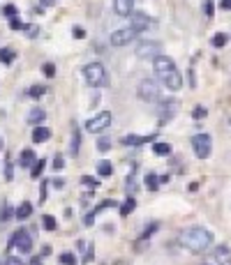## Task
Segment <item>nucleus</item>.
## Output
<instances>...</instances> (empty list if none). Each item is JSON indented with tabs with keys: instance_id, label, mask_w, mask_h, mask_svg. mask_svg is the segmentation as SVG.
<instances>
[{
	"instance_id": "nucleus-1",
	"label": "nucleus",
	"mask_w": 231,
	"mask_h": 265,
	"mask_svg": "<svg viewBox=\"0 0 231 265\" xmlns=\"http://www.w3.org/2000/svg\"><path fill=\"white\" fill-rule=\"evenodd\" d=\"M153 70H155V76L162 81V86H167V90L178 92V90L183 88V74L178 71L176 62L171 60L169 55L157 53V55L153 58Z\"/></svg>"
},
{
	"instance_id": "nucleus-2",
	"label": "nucleus",
	"mask_w": 231,
	"mask_h": 265,
	"mask_svg": "<svg viewBox=\"0 0 231 265\" xmlns=\"http://www.w3.org/2000/svg\"><path fill=\"white\" fill-rule=\"evenodd\" d=\"M180 245L185 249H190L192 254H204L213 245V233L208 229H204V226H192V229L183 230Z\"/></svg>"
},
{
	"instance_id": "nucleus-3",
	"label": "nucleus",
	"mask_w": 231,
	"mask_h": 265,
	"mask_svg": "<svg viewBox=\"0 0 231 265\" xmlns=\"http://www.w3.org/2000/svg\"><path fill=\"white\" fill-rule=\"evenodd\" d=\"M81 74H83L86 83L93 86V88H102V86L107 83V70H104L102 62H88V65L81 70Z\"/></svg>"
},
{
	"instance_id": "nucleus-4",
	"label": "nucleus",
	"mask_w": 231,
	"mask_h": 265,
	"mask_svg": "<svg viewBox=\"0 0 231 265\" xmlns=\"http://www.w3.org/2000/svg\"><path fill=\"white\" fill-rule=\"evenodd\" d=\"M111 123H114V115L109 113V111H99L97 115H93L88 123L83 124V129L88 134H102Z\"/></svg>"
},
{
	"instance_id": "nucleus-5",
	"label": "nucleus",
	"mask_w": 231,
	"mask_h": 265,
	"mask_svg": "<svg viewBox=\"0 0 231 265\" xmlns=\"http://www.w3.org/2000/svg\"><path fill=\"white\" fill-rule=\"evenodd\" d=\"M192 148H194V155L199 159H208L211 152H213V139H211V134H194L192 136Z\"/></svg>"
},
{
	"instance_id": "nucleus-6",
	"label": "nucleus",
	"mask_w": 231,
	"mask_h": 265,
	"mask_svg": "<svg viewBox=\"0 0 231 265\" xmlns=\"http://www.w3.org/2000/svg\"><path fill=\"white\" fill-rule=\"evenodd\" d=\"M136 37H139V33H136L132 26L120 28V30L111 33V46H127L130 42H134Z\"/></svg>"
},
{
	"instance_id": "nucleus-7",
	"label": "nucleus",
	"mask_w": 231,
	"mask_h": 265,
	"mask_svg": "<svg viewBox=\"0 0 231 265\" xmlns=\"http://www.w3.org/2000/svg\"><path fill=\"white\" fill-rule=\"evenodd\" d=\"M12 247H17V251L21 254H30L33 251V240H30V233L26 229H19L12 238Z\"/></svg>"
},
{
	"instance_id": "nucleus-8",
	"label": "nucleus",
	"mask_w": 231,
	"mask_h": 265,
	"mask_svg": "<svg viewBox=\"0 0 231 265\" xmlns=\"http://www.w3.org/2000/svg\"><path fill=\"white\" fill-rule=\"evenodd\" d=\"M139 97L143 102H155V99L160 97V88L155 86V81H141V86H139Z\"/></svg>"
},
{
	"instance_id": "nucleus-9",
	"label": "nucleus",
	"mask_w": 231,
	"mask_h": 265,
	"mask_svg": "<svg viewBox=\"0 0 231 265\" xmlns=\"http://www.w3.org/2000/svg\"><path fill=\"white\" fill-rule=\"evenodd\" d=\"M176 111H178V102H176V99H167V102H160V106H157V113H160L162 124L167 123V120H171V118L176 115Z\"/></svg>"
},
{
	"instance_id": "nucleus-10",
	"label": "nucleus",
	"mask_w": 231,
	"mask_h": 265,
	"mask_svg": "<svg viewBox=\"0 0 231 265\" xmlns=\"http://www.w3.org/2000/svg\"><path fill=\"white\" fill-rule=\"evenodd\" d=\"M160 53V44L157 42H141L136 46V55L139 58H155Z\"/></svg>"
},
{
	"instance_id": "nucleus-11",
	"label": "nucleus",
	"mask_w": 231,
	"mask_h": 265,
	"mask_svg": "<svg viewBox=\"0 0 231 265\" xmlns=\"http://www.w3.org/2000/svg\"><path fill=\"white\" fill-rule=\"evenodd\" d=\"M130 17H132V23H130V26H132L136 33H143V30H148V23H151V18L146 17L143 12H132Z\"/></svg>"
},
{
	"instance_id": "nucleus-12",
	"label": "nucleus",
	"mask_w": 231,
	"mask_h": 265,
	"mask_svg": "<svg viewBox=\"0 0 231 265\" xmlns=\"http://www.w3.org/2000/svg\"><path fill=\"white\" fill-rule=\"evenodd\" d=\"M114 9L118 17H130L134 12V0H114Z\"/></svg>"
},
{
	"instance_id": "nucleus-13",
	"label": "nucleus",
	"mask_w": 231,
	"mask_h": 265,
	"mask_svg": "<svg viewBox=\"0 0 231 265\" xmlns=\"http://www.w3.org/2000/svg\"><path fill=\"white\" fill-rule=\"evenodd\" d=\"M155 139H157V134H148V136H134V134H130V136H123L120 143L123 145H143L146 141H155Z\"/></svg>"
},
{
	"instance_id": "nucleus-14",
	"label": "nucleus",
	"mask_w": 231,
	"mask_h": 265,
	"mask_svg": "<svg viewBox=\"0 0 231 265\" xmlns=\"http://www.w3.org/2000/svg\"><path fill=\"white\" fill-rule=\"evenodd\" d=\"M49 139H51V129L49 127H42V124L33 127V141L35 143H46Z\"/></svg>"
},
{
	"instance_id": "nucleus-15",
	"label": "nucleus",
	"mask_w": 231,
	"mask_h": 265,
	"mask_svg": "<svg viewBox=\"0 0 231 265\" xmlns=\"http://www.w3.org/2000/svg\"><path fill=\"white\" fill-rule=\"evenodd\" d=\"M44 118H46V113H44V108H39V106H35V108H30V113H28V123L33 124H39V123H44Z\"/></svg>"
},
{
	"instance_id": "nucleus-16",
	"label": "nucleus",
	"mask_w": 231,
	"mask_h": 265,
	"mask_svg": "<svg viewBox=\"0 0 231 265\" xmlns=\"http://www.w3.org/2000/svg\"><path fill=\"white\" fill-rule=\"evenodd\" d=\"M30 214H33V203H28V201H23V203H21L17 210H14V217H17V219H21V221H26Z\"/></svg>"
},
{
	"instance_id": "nucleus-17",
	"label": "nucleus",
	"mask_w": 231,
	"mask_h": 265,
	"mask_svg": "<svg viewBox=\"0 0 231 265\" xmlns=\"http://www.w3.org/2000/svg\"><path fill=\"white\" fill-rule=\"evenodd\" d=\"M35 159L37 157H35V152H33V150H23L21 155H19V166H21V168H30Z\"/></svg>"
},
{
	"instance_id": "nucleus-18",
	"label": "nucleus",
	"mask_w": 231,
	"mask_h": 265,
	"mask_svg": "<svg viewBox=\"0 0 231 265\" xmlns=\"http://www.w3.org/2000/svg\"><path fill=\"white\" fill-rule=\"evenodd\" d=\"M14 60H17V51L9 49V46H2V49H0V62H2V65H12Z\"/></svg>"
},
{
	"instance_id": "nucleus-19",
	"label": "nucleus",
	"mask_w": 231,
	"mask_h": 265,
	"mask_svg": "<svg viewBox=\"0 0 231 265\" xmlns=\"http://www.w3.org/2000/svg\"><path fill=\"white\" fill-rule=\"evenodd\" d=\"M153 152H155L157 157H167V155H171V145L164 141H155L153 143Z\"/></svg>"
},
{
	"instance_id": "nucleus-20",
	"label": "nucleus",
	"mask_w": 231,
	"mask_h": 265,
	"mask_svg": "<svg viewBox=\"0 0 231 265\" xmlns=\"http://www.w3.org/2000/svg\"><path fill=\"white\" fill-rule=\"evenodd\" d=\"M44 166H46V159L42 157V159H35V161H33V166H30V176L35 177H42V171H44Z\"/></svg>"
},
{
	"instance_id": "nucleus-21",
	"label": "nucleus",
	"mask_w": 231,
	"mask_h": 265,
	"mask_svg": "<svg viewBox=\"0 0 231 265\" xmlns=\"http://www.w3.org/2000/svg\"><path fill=\"white\" fill-rule=\"evenodd\" d=\"M97 173L102 177L114 176V164H111V161H99V164H97Z\"/></svg>"
},
{
	"instance_id": "nucleus-22",
	"label": "nucleus",
	"mask_w": 231,
	"mask_h": 265,
	"mask_svg": "<svg viewBox=\"0 0 231 265\" xmlns=\"http://www.w3.org/2000/svg\"><path fill=\"white\" fill-rule=\"evenodd\" d=\"M227 42H229V35H227V33H217V35H213V39H211V44H213L215 49L227 46Z\"/></svg>"
},
{
	"instance_id": "nucleus-23",
	"label": "nucleus",
	"mask_w": 231,
	"mask_h": 265,
	"mask_svg": "<svg viewBox=\"0 0 231 265\" xmlns=\"http://www.w3.org/2000/svg\"><path fill=\"white\" fill-rule=\"evenodd\" d=\"M134 208H136V201H134L132 196H127V201L120 205V217H127V214H130Z\"/></svg>"
},
{
	"instance_id": "nucleus-24",
	"label": "nucleus",
	"mask_w": 231,
	"mask_h": 265,
	"mask_svg": "<svg viewBox=\"0 0 231 265\" xmlns=\"http://www.w3.org/2000/svg\"><path fill=\"white\" fill-rule=\"evenodd\" d=\"M107 208H118V203H116L114 198H107V201H102L99 205H95V208H93L90 212H93V214H99V212H102V210H107Z\"/></svg>"
},
{
	"instance_id": "nucleus-25",
	"label": "nucleus",
	"mask_w": 231,
	"mask_h": 265,
	"mask_svg": "<svg viewBox=\"0 0 231 265\" xmlns=\"http://www.w3.org/2000/svg\"><path fill=\"white\" fill-rule=\"evenodd\" d=\"M143 185L148 187L151 192H155V189L160 187V180H157V176H155V173H148V176H146V180H143Z\"/></svg>"
},
{
	"instance_id": "nucleus-26",
	"label": "nucleus",
	"mask_w": 231,
	"mask_h": 265,
	"mask_svg": "<svg viewBox=\"0 0 231 265\" xmlns=\"http://www.w3.org/2000/svg\"><path fill=\"white\" fill-rule=\"evenodd\" d=\"M42 226H44V230H56L58 229V221H56L51 214H44V217H42Z\"/></svg>"
},
{
	"instance_id": "nucleus-27",
	"label": "nucleus",
	"mask_w": 231,
	"mask_h": 265,
	"mask_svg": "<svg viewBox=\"0 0 231 265\" xmlns=\"http://www.w3.org/2000/svg\"><path fill=\"white\" fill-rule=\"evenodd\" d=\"M60 263L62 265H77L79 258H77V254H72V251H65V254H60Z\"/></svg>"
},
{
	"instance_id": "nucleus-28",
	"label": "nucleus",
	"mask_w": 231,
	"mask_h": 265,
	"mask_svg": "<svg viewBox=\"0 0 231 265\" xmlns=\"http://www.w3.org/2000/svg\"><path fill=\"white\" fill-rule=\"evenodd\" d=\"M28 95L33 99H39L42 95H46V86H33V88L28 90Z\"/></svg>"
},
{
	"instance_id": "nucleus-29",
	"label": "nucleus",
	"mask_w": 231,
	"mask_h": 265,
	"mask_svg": "<svg viewBox=\"0 0 231 265\" xmlns=\"http://www.w3.org/2000/svg\"><path fill=\"white\" fill-rule=\"evenodd\" d=\"M79 141H81V134H79V129L74 127V134H72V145H70V150L77 155L79 152Z\"/></svg>"
},
{
	"instance_id": "nucleus-30",
	"label": "nucleus",
	"mask_w": 231,
	"mask_h": 265,
	"mask_svg": "<svg viewBox=\"0 0 231 265\" xmlns=\"http://www.w3.org/2000/svg\"><path fill=\"white\" fill-rule=\"evenodd\" d=\"M9 28H12V30H26V23L19 17H9Z\"/></svg>"
},
{
	"instance_id": "nucleus-31",
	"label": "nucleus",
	"mask_w": 231,
	"mask_h": 265,
	"mask_svg": "<svg viewBox=\"0 0 231 265\" xmlns=\"http://www.w3.org/2000/svg\"><path fill=\"white\" fill-rule=\"evenodd\" d=\"M42 71H44L46 79H54L56 76V65L54 62H46V65H42Z\"/></svg>"
},
{
	"instance_id": "nucleus-32",
	"label": "nucleus",
	"mask_w": 231,
	"mask_h": 265,
	"mask_svg": "<svg viewBox=\"0 0 231 265\" xmlns=\"http://www.w3.org/2000/svg\"><path fill=\"white\" fill-rule=\"evenodd\" d=\"M5 180H14V168H12V159L7 157V161H5Z\"/></svg>"
},
{
	"instance_id": "nucleus-33",
	"label": "nucleus",
	"mask_w": 231,
	"mask_h": 265,
	"mask_svg": "<svg viewBox=\"0 0 231 265\" xmlns=\"http://www.w3.org/2000/svg\"><path fill=\"white\" fill-rule=\"evenodd\" d=\"M17 12H19V9H17V5H12V2H9V5H5V7H2V14H5V17H17Z\"/></svg>"
},
{
	"instance_id": "nucleus-34",
	"label": "nucleus",
	"mask_w": 231,
	"mask_h": 265,
	"mask_svg": "<svg viewBox=\"0 0 231 265\" xmlns=\"http://www.w3.org/2000/svg\"><path fill=\"white\" fill-rule=\"evenodd\" d=\"M204 14L206 18H213V0H204Z\"/></svg>"
},
{
	"instance_id": "nucleus-35",
	"label": "nucleus",
	"mask_w": 231,
	"mask_h": 265,
	"mask_svg": "<svg viewBox=\"0 0 231 265\" xmlns=\"http://www.w3.org/2000/svg\"><path fill=\"white\" fill-rule=\"evenodd\" d=\"M206 113H208V111H206L204 106H196L194 111H192V118H194V120H201V118H206Z\"/></svg>"
},
{
	"instance_id": "nucleus-36",
	"label": "nucleus",
	"mask_w": 231,
	"mask_h": 265,
	"mask_svg": "<svg viewBox=\"0 0 231 265\" xmlns=\"http://www.w3.org/2000/svg\"><path fill=\"white\" fill-rule=\"evenodd\" d=\"M81 182H83L86 187H93V189H95V187H99V180H93L90 176H83V177H81Z\"/></svg>"
},
{
	"instance_id": "nucleus-37",
	"label": "nucleus",
	"mask_w": 231,
	"mask_h": 265,
	"mask_svg": "<svg viewBox=\"0 0 231 265\" xmlns=\"http://www.w3.org/2000/svg\"><path fill=\"white\" fill-rule=\"evenodd\" d=\"M12 217H14V214H12V208L5 205V208H2V217H0V221H9Z\"/></svg>"
},
{
	"instance_id": "nucleus-38",
	"label": "nucleus",
	"mask_w": 231,
	"mask_h": 265,
	"mask_svg": "<svg viewBox=\"0 0 231 265\" xmlns=\"http://www.w3.org/2000/svg\"><path fill=\"white\" fill-rule=\"evenodd\" d=\"M157 229H160V224H151L148 229L143 230V235H141V238H151V235H153V233H155V230H157Z\"/></svg>"
},
{
	"instance_id": "nucleus-39",
	"label": "nucleus",
	"mask_w": 231,
	"mask_h": 265,
	"mask_svg": "<svg viewBox=\"0 0 231 265\" xmlns=\"http://www.w3.org/2000/svg\"><path fill=\"white\" fill-rule=\"evenodd\" d=\"M46 203V180H42V189H39V205Z\"/></svg>"
},
{
	"instance_id": "nucleus-40",
	"label": "nucleus",
	"mask_w": 231,
	"mask_h": 265,
	"mask_svg": "<svg viewBox=\"0 0 231 265\" xmlns=\"http://www.w3.org/2000/svg\"><path fill=\"white\" fill-rule=\"evenodd\" d=\"M93 251H95V247H93V245H88V251H86V256H83V265H88L90 261H93V256H95Z\"/></svg>"
},
{
	"instance_id": "nucleus-41",
	"label": "nucleus",
	"mask_w": 231,
	"mask_h": 265,
	"mask_svg": "<svg viewBox=\"0 0 231 265\" xmlns=\"http://www.w3.org/2000/svg\"><path fill=\"white\" fill-rule=\"evenodd\" d=\"M72 35L77 37V39H83V37H86V30L81 26H77V28H72Z\"/></svg>"
},
{
	"instance_id": "nucleus-42",
	"label": "nucleus",
	"mask_w": 231,
	"mask_h": 265,
	"mask_svg": "<svg viewBox=\"0 0 231 265\" xmlns=\"http://www.w3.org/2000/svg\"><path fill=\"white\" fill-rule=\"evenodd\" d=\"M109 148H111V143H109L107 139H99V143H97V150H99V152H107Z\"/></svg>"
},
{
	"instance_id": "nucleus-43",
	"label": "nucleus",
	"mask_w": 231,
	"mask_h": 265,
	"mask_svg": "<svg viewBox=\"0 0 231 265\" xmlns=\"http://www.w3.org/2000/svg\"><path fill=\"white\" fill-rule=\"evenodd\" d=\"M5 265H26V263H23L19 256H9L7 261H5Z\"/></svg>"
},
{
	"instance_id": "nucleus-44",
	"label": "nucleus",
	"mask_w": 231,
	"mask_h": 265,
	"mask_svg": "<svg viewBox=\"0 0 231 265\" xmlns=\"http://www.w3.org/2000/svg\"><path fill=\"white\" fill-rule=\"evenodd\" d=\"M65 168V161H62V157H56L54 159V171H62Z\"/></svg>"
},
{
	"instance_id": "nucleus-45",
	"label": "nucleus",
	"mask_w": 231,
	"mask_h": 265,
	"mask_svg": "<svg viewBox=\"0 0 231 265\" xmlns=\"http://www.w3.org/2000/svg\"><path fill=\"white\" fill-rule=\"evenodd\" d=\"M83 224H86V226H93V224H95V214H93V212H88V214L83 217Z\"/></svg>"
},
{
	"instance_id": "nucleus-46",
	"label": "nucleus",
	"mask_w": 231,
	"mask_h": 265,
	"mask_svg": "<svg viewBox=\"0 0 231 265\" xmlns=\"http://www.w3.org/2000/svg\"><path fill=\"white\" fill-rule=\"evenodd\" d=\"M220 7H222L224 12H227V9L231 7V0H220Z\"/></svg>"
},
{
	"instance_id": "nucleus-47",
	"label": "nucleus",
	"mask_w": 231,
	"mask_h": 265,
	"mask_svg": "<svg viewBox=\"0 0 231 265\" xmlns=\"http://www.w3.org/2000/svg\"><path fill=\"white\" fill-rule=\"evenodd\" d=\"M39 5H44V7H51V5H56V0H39Z\"/></svg>"
},
{
	"instance_id": "nucleus-48",
	"label": "nucleus",
	"mask_w": 231,
	"mask_h": 265,
	"mask_svg": "<svg viewBox=\"0 0 231 265\" xmlns=\"http://www.w3.org/2000/svg\"><path fill=\"white\" fill-rule=\"evenodd\" d=\"M54 187L56 189H62V187H65V180H54Z\"/></svg>"
},
{
	"instance_id": "nucleus-49",
	"label": "nucleus",
	"mask_w": 231,
	"mask_h": 265,
	"mask_svg": "<svg viewBox=\"0 0 231 265\" xmlns=\"http://www.w3.org/2000/svg\"><path fill=\"white\" fill-rule=\"evenodd\" d=\"M5 150V139H2V136H0V152Z\"/></svg>"
}]
</instances>
